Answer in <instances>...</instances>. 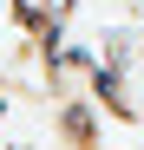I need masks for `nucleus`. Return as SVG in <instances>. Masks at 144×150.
Returning a JSON list of instances; mask_svg holds the SVG:
<instances>
[{"label": "nucleus", "mask_w": 144, "mask_h": 150, "mask_svg": "<svg viewBox=\"0 0 144 150\" xmlns=\"http://www.w3.org/2000/svg\"><path fill=\"white\" fill-rule=\"evenodd\" d=\"M59 131H66L72 150H98V111H92L85 98H66L59 105Z\"/></svg>", "instance_id": "nucleus-1"}]
</instances>
